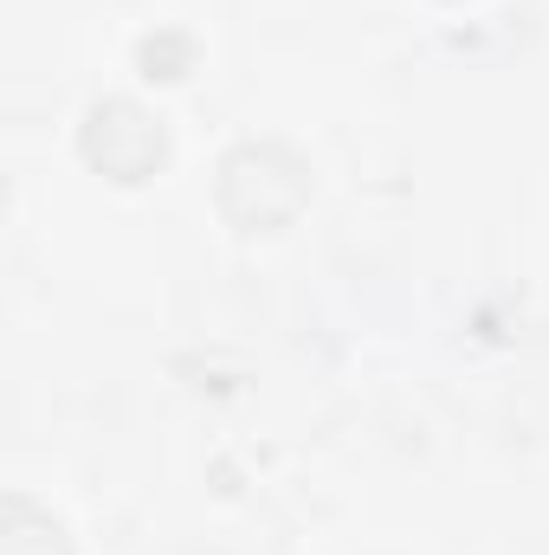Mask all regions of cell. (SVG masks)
Masks as SVG:
<instances>
[{
	"label": "cell",
	"mask_w": 549,
	"mask_h": 555,
	"mask_svg": "<svg viewBox=\"0 0 549 555\" xmlns=\"http://www.w3.org/2000/svg\"><path fill=\"white\" fill-rule=\"evenodd\" d=\"M291 162H304L291 142H240L220 162V214L240 233H278L310 201V168L284 175Z\"/></svg>",
	"instance_id": "obj_1"
},
{
	"label": "cell",
	"mask_w": 549,
	"mask_h": 555,
	"mask_svg": "<svg viewBox=\"0 0 549 555\" xmlns=\"http://www.w3.org/2000/svg\"><path fill=\"white\" fill-rule=\"evenodd\" d=\"M78 149H85V162H91L98 175L137 188V181H149V175L168 162V130H162L155 111H142L137 98H104V104L85 111Z\"/></svg>",
	"instance_id": "obj_2"
},
{
	"label": "cell",
	"mask_w": 549,
	"mask_h": 555,
	"mask_svg": "<svg viewBox=\"0 0 549 555\" xmlns=\"http://www.w3.org/2000/svg\"><path fill=\"white\" fill-rule=\"evenodd\" d=\"M7 555H33V537L20 530V517H13V511H7ZM46 555H72V543H65V524L46 537Z\"/></svg>",
	"instance_id": "obj_3"
}]
</instances>
